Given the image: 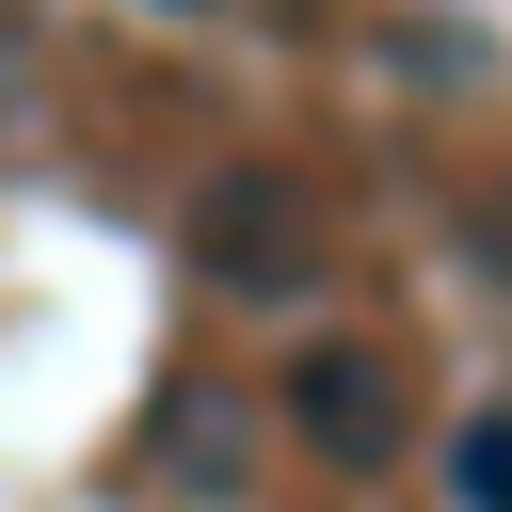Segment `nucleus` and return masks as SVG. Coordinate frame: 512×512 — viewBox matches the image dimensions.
<instances>
[{
	"instance_id": "1",
	"label": "nucleus",
	"mask_w": 512,
	"mask_h": 512,
	"mask_svg": "<svg viewBox=\"0 0 512 512\" xmlns=\"http://www.w3.org/2000/svg\"><path fill=\"white\" fill-rule=\"evenodd\" d=\"M288 416H304V448L384 464V448H400V368H384V336H304V352H288Z\"/></svg>"
},
{
	"instance_id": "2",
	"label": "nucleus",
	"mask_w": 512,
	"mask_h": 512,
	"mask_svg": "<svg viewBox=\"0 0 512 512\" xmlns=\"http://www.w3.org/2000/svg\"><path fill=\"white\" fill-rule=\"evenodd\" d=\"M448 496H464V512H512V400H480V416L448 432Z\"/></svg>"
}]
</instances>
